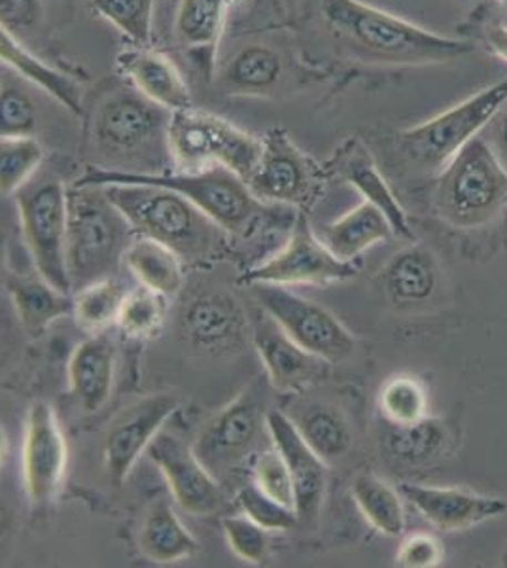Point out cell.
Returning a JSON list of instances; mask_svg holds the SVG:
<instances>
[{"mask_svg":"<svg viewBox=\"0 0 507 568\" xmlns=\"http://www.w3.org/2000/svg\"><path fill=\"white\" fill-rule=\"evenodd\" d=\"M176 409L179 398L174 394H150L112 420L104 438V466L112 484H125L136 460L149 452L150 444Z\"/></svg>","mask_w":507,"mask_h":568,"instance_id":"14","label":"cell"},{"mask_svg":"<svg viewBox=\"0 0 507 568\" xmlns=\"http://www.w3.org/2000/svg\"><path fill=\"white\" fill-rule=\"evenodd\" d=\"M463 29L474 31L476 39L483 42L488 52L507 63V26L495 18L487 7L477 8Z\"/></svg>","mask_w":507,"mask_h":568,"instance_id":"45","label":"cell"},{"mask_svg":"<svg viewBox=\"0 0 507 568\" xmlns=\"http://www.w3.org/2000/svg\"><path fill=\"white\" fill-rule=\"evenodd\" d=\"M139 548L150 561L169 565L195 556L200 544L174 514L173 506L160 500L142 521Z\"/></svg>","mask_w":507,"mask_h":568,"instance_id":"28","label":"cell"},{"mask_svg":"<svg viewBox=\"0 0 507 568\" xmlns=\"http://www.w3.org/2000/svg\"><path fill=\"white\" fill-rule=\"evenodd\" d=\"M187 339L209 353L239 347L249 329V317L237 300L227 294H201L182 313Z\"/></svg>","mask_w":507,"mask_h":568,"instance_id":"20","label":"cell"},{"mask_svg":"<svg viewBox=\"0 0 507 568\" xmlns=\"http://www.w3.org/2000/svg\"><path fill=\"white\" fill-rule=\"evenodd\" d=\"M252 484L276 503L296 510V487L286 460L275 446L257 453L252 460Z\"/></svg>","mask_w":507,"mask_h":568,"instance_id":"40","label":"cell"},{"mask_svg":"<svg viewBox=\"0 0 507 568\" xmlns=\"http://www.w3.org/2000/svg\"><path fill=\"white\" fill-rule=\"evenodd\" d=\"M123 264L142 286H149L165 297H174L182 291L184 260L160 241L136 237L129 245Z\"/></svg>","mask_w":507,"mask_h":568,"instance_id":"31","label":"cell"},{"mask_svg":"<svg viewBox=\"0 0 507 568\" xmlns=\"http://www.w3.org/2000/svg\"><path fill=\"white\" fill-rule=\"evenodd\" d=\"M0 58H2V65L10 67L12 71L45 91L48 95H52L58 103L63 104L74 114L84 112L82 88L77 84V80L55 67L44 63L42 59L29 52L18 37H13L4 29L0 34Z\"/></svg>","mask_w":507,"mask_h":568,"instance_id":"26","label":"cell"},{"mask_svg":"<svg viewBox=\"0 0 507 568\" xmlns=\"http://www.w3.org/2000/svg\"><path fill=\"white\" fill-rule=\"evenodd\" d=\"M37 130V109L26 91L2 84V136H32Z\"/></svg>","mask_w":507,"mask_h":568,"instance_id":"43","label":"cell"},{"mask_svg":"<svg viewBox=\"0 0 507 568\" xmlns=\"http://www.w3.org/2000/svg\"><path fill=\"white\" fill-rule=\"evenodd\" d=\"M321 16L334 39L369 65H444L476 52L471 40L432 33L362 0H321Z\"/></svg>","mask_w":507,"mask_h":568,"instance_id":"1","label":"cell"},{"mask_svg":"<svg viewBox=\"0 0 507 568\" xmlns=\"http://www.w3.org/2000/svg\"><path fill=\"white\" fill-rule=\"evenodd\" d=\"M283 74V61L267 45H246L225 65L222 84L230 93L262 95L273 90Z\"/></svg>","mask_w":507,"mask_h":568,"instance_id":"34","label":"cell"},{"mask_svg":"<svg viewBox=\"0 0 507 568\" xmlns=\"http://www.w3.org/2000/svg\"><path fill=\"white\" fill-rule=\"evenodd\" d=\"M90 7L131 44L150 48L154 42L155 0H90Z\"/></svg>","mask_w":507,"mask_h":568,"instance_id":"36","label":"cell"},{"mask_svg":"<svg viewBox=\"0 0 507 568\" xmlns=\"http://www.w3.org/2000/svg\"><path fill=\"white\" fill-rule=\"evenodd\" d=\"M383 284L394 304H423L430 300L437 286L434 254L423 246H409L399 251L386 264Z\"/></svg>","mask_w":507,"mask_h":568,"instance_id":"29","label":"cell"},{"mask_svg":"<svg viewBox=\"0 0 507 568\" xmlns=\"http://www.w3.org/2000/svg\"><path fill=\"white\" fill-rule=\"evenodd\" d=\"M168 300L169 297L152 291L149 286H136L125 296L118 317V326L125 336L133 339L154 337L165 321Z\"/></svg>","mask_w":507,"mask_h":568,"instance_id":"39","label":"cell"},{"mask_svg":"<svg viewBox=\"0 0 507 568\" xmlns=\"http://www.w3.org/2000/svg\"><path fill=\"white\" fill-rule=\"evenodd\" d=\"M149 459L160 468L171 495L192 516H212L222 510L224 493L219 479L201 463L193 446L179 436L161 430L150 444Z\"/></svg>","mask_w":507,"mask_h":568,"instance_id":"15","label":"cell"},{"mask_svg":"<svg viewBox=\"0 0 507 568\" xmlns=\"http://www.w3.org/2000/svg\"><path fill=\"white\" fill-rule=\"evenodd\" d=\"M252 342L271 385L286 394H300L326 374L329 362L297 345L264 311L252 329Z\"/></svg>","mask_w":507,"mask_h":568,"instance_id":"19","label":"cell"},{"mask_svg":"<svg viewBox=\"0 0 507 568\" xmlns=\"http://www.w3.org/2000/svg\"><path fill=\"white\" fill-rule=\"evenodd\" d=\"M42 16L40 0H0V27L18 37L37 27Z\"/></svg>","mask_w":507,"mask_h":568,"instance_id":"46","label":"cell"},{"mask_svg":"<svg viewBox=\"0 0 507 568\" xmlns=\"http://www.w3.org/2000/svg\"><path fill=\"white\" fill-rule=\"evenodd\" d=\"M169 149L180 171H203L220 165L246 182L262 154V139L225 118L187 106L171 114Z\"/></svg>","mask_w":507,"mask_h":568,"instance_id":"8","label":"cell"},{"mask_svg":"<svg viewBox=\"0 0 507 568\" xmlns=\"http://www.w3.org/2000/svg\"><path fill=\"white\" fill-rule=\"evenodd\" d=\"M260 307L303 349L329 364L347 361L356 349L353 334L326 307L297 296L281 284H251Z\"/></svg>","mask_w":507,"mask_h":568,"instance_id":"10","label":"cell"},{"mask_svg":"<svg viewBox=\"0 0 507 568\" xmlns=\"http://www.w3.org/2000/svg\"><path fill=\"white\" fill-rule=\"evenodd\" d=\"M399 493L432 527L444 532L474 529L507 511L504 498L487 497L460 487L402 484Z\"/></svg>","mask_w":507,"mask_h":568,"instance_id":"17","label":"cell"},{"mask_svg":"<svg viewBox=\"0 0 507 568\" xmlns=\"http://www.w3.org/2000/svg\"><path fill=\"white\" fill-rule=\"evenodd\" d=\"M118 69L136 91L169 112L192 106V93L173 61L150 48L133 45L116 59Z\"/></svg>","mask_w":507,"mask_h":568,"instance_id":"21","label":"cell"},{"mask_svg":"<svg viewBox=\"0 0 507 568\" xmlns=\"http://www.w3.org/2000/svg\"><path fill=\"white\" fill-rule=\"evenodd\" d=\"M449 428L444 420L424 417L413 425L386 423L383 444L388 457L399 465L424 466L442 459L449 446Z\"/></svg>","mask_w":507,"mask_h":568,"instance_id":"30","label":"cell"},{"mask_svg":"<svg viewBox=\"0 0 507 568\" xmlns=\"http://www.w3.org/2000/svg\"><path fill=\"white\" fill-rule=\"evenodd\" d=\"M297 430L307 442L311 449L321 457L326 465L343 459L353 447V430L347 417L339 409L328 404H308L297 415Z\"/></svg>","mask_w":507,"mask_h":568,"instance_id":"32","label":"cell"},{"mask_svg":"<svg viewBox=\"0 0 507 568\" xmlns=\"http://www.w3.org/2000/svg\"><path fill=\"white\" fill-rule=\"evenodd\" d=\"M169 110L135 88H114L91 112L90 139L103 169L129 173H169Z\"/></svg>","mask_w":507,"mask_h":568,"instance_id":"2","label":"cell"},{"mask_svg":"<svg viewBox=\"0 0 507 568\" xmlns=\"http://www.w3.org/2000/svg\"><path fill=\"white\" fill-rule=\"evenodd\" d=\"M128 292L114 277L97 281L74 292L72 315L78 326L90 334H101L112 324H118Z\"/></svg>","mask_w":507,"mask_h":568,"instance_id":"35","label":"cell"},{"mask_svg":"<svg viewBox=\"0 0 507 568\" xmlns=\"http://www.w3.org/2000/svg\"><path fill=\"white\" fill-rule=\"evenodd\" d=\"M136 237L122 211L103 186L69 190L67 270L72 294L88 284L114 277Z\"/></svg>","mask_w":507,"mask_h":568,"instance_id":"4","label":"cell"},{"mask_svg":"<svg viewBox=\"0 0 507 568\" xmlns=\"http://www.w3.org/2000/svg\"><path fill=\"white\" fill-rule=\"evenodd\" d=\"M265 426L256 394L246 388L235 400L222 407L219 414L206 420L193 444L201 463L214 474L222 476L235 470L256 447L257 438Z\"/></svg>","mask_w":507,"mask_h":568,"instance_id":"13","label":"cell"},{"mask_svg":"<svg viewBox=\"0 0 507 568\" xmlns=\"http://www.w3.org/2000/svg\"><path fill=\"white\" fill-rule=\"evenodd\" d=\"M246 184L256 200L297 209L313 200L316 171L292 136L273 128L262 136V154Z\"/></svg>","mask_w":507,"mask_h":568,"instance_id":"12","label":"cell"},{"mask_svg":"<svg viewBox=\"0 0 507 568\" xmlns=\"http://www.w3.org/2000/svg\"><path fill=\"white\" fill-rule=\"evenodd\" d=\"M379 409L385 423L413 425L428 417V394L417 377L392 375L381 387Z\"/></svg>","mask_w":507,"mask_h":568,"instance_id":"37","label":"cell"},{"mask_svg":"<svg viewBox=\"0 0 507 568\" xmlns=\"http://www.w3.org/2000/svg\"><path fill=\"white\" fill-rule=\"evenodd\" d=\"M230 0H182L174 33L205 78L212 77Z\"/></svg>","mask_w":507,"mask_h":568,"instance_id":"24","label":"cell"},{"mask_svg":"<svg viewBox=\"0 0 507 568\" xmlns=\"http://www.w3.org/2000/svg\"><path fill=\"white\" fill-rule=\"evenodd\" d=\"M116 347L104 332L78 343L69 358L71 396L85 414H97L112 396Z\"/></svg>","mask_w":507,"mask_h":568,"instance_id":"22","label":"cell"},{"mask_svg":"<svg viewBox=\"0 0 507 568\" xmlns=\"http://www.w3.org/2000/svg\"><path fill=\"white\" fill-rule=\"evenodd\" d=\"M434 207L456 230L493 224L507 207V169L481 135L437 175Z\"/></svg>","mask_w":507,"mask_h":568,"instance_id":"6","label":"cell"},{"mask_svg":"<svg viewBox=\"0 0 507 568\" xmlns=\"http://www.w3.org/2000/svg\"><path fill=\"white\" fill-rule=\"evenodd\" d=\"M69 447L58 415L48 402H34L27 412L23 439V481L32 504L50 503L63 485Z\"/></svg>","mask_w":507,"mask_h":568,"instance_id":"16","label":"cell"},{"mask_svg":"<svg viewBox=\"0 0 507 568\" xmlns=\"http://www.w3.org/2000/svg\"><path fill=\"white\" fill-rule=\"evenodd\" d=\"M498 4H500L501 8H507V0H498Z\"/></svg>","mask_w":507,"mask_h":568,"instance_id":"48","label":"cell"},{"mask_svg":"<svg viewBox=\"0 0 507 568\" xmlns=\"http://www.w3.org/2000/svg\"><path fill=\"white\" fill-rule=\"evenodd\" d=\"M506 103L507 78L415 128L399 131L398 149L415 169L437 176L468 142L481 135Z\"/></svg>","mask_w":507,"mask_h":568,"instance_id":"7","label":"cell"},{"mask_svg":"<svg viewBox=\"0 0 507 568\" xmlns=\"http://www.w3.org/2000/svg\"><path fill=\"white\" fill-rule=\"evenodd\" d=\"M237 506L241 514L251 517L252 521L262 525L265 530H290L296 527L300 516L294 508L276 503L260 491L256 485H246L237 495Z\"/></svg>","mask_w":507,"mask_h":568,"instance_id":"42","label":"cell"},{"mask_svg":"<svg viewBox=\"0 0 507 568\" xmlns=\"http://www.w3.org/2000/svg\"><path fill=\"white\" fill-rule=\"evenodd\" d=\"M222 530H224L225 542L230 546L233 554L244 562L251 565H262L270 551V538L262 525L252 521L251 517L230 516L222 519Z\"/></svg>","mask_w":507,"mask_h":568,"instance_id":"41","label":"cell"},{"mask_svg":"<svg viewBox=\"0 0 507 568\" xmlns=\"http://www.w3.org/2000/svg\"><path fill=\"white\" fill-rule=\"evenodd\" d=\"M394 235L391 222L379 209L362 201L341 219L334 220L322 233L324 245L345 262H359L372 246L385 243Z\"/></svg>","mask_w":507,"mask_h":568,"instance_id":"25","label":"cell"},{"mask_svg":"<svg viewBox=\"0 0 507 568\" xmlns=\"http://www.w3.org/2000/svg\"><path fill=\"white\" fill-rule=\"evenodd\" d=\"M483 139L488 142L496 158L500 160L501 165L507 169V103L498 110V114L488 123Z\"/></svg>","mask_w":507,"mask_h":568,"instance_id":"47","label":"cell"},{"mask_svg":"<svg viewBox=\"0 0 507 568\" xmlns=\"http://www.w3.org/2000/svg\"><path fill=\"white\" fill-rule=\"evenodd\" d=\"M335 171L364 197V201L385 213L394 235L413 240V230L405 209L392 192L385 176L381 175L379 168L375 165L369 150L362 144V141L351 139L341 146L335 158Z\"/></svg>","mask_w":507,"mask_h":568,"instance_id":"23","label":"cell"},{"mask_svg":"<svg viewBox=\"0 0 507 568\" xmlns=\"http://www.w3.org/2000/svg\"><path fill=\"white\" fill-rule=\"evenodd\" d=\"M359 270V262H345L335 256L324 241L311 230L305 213L297 216L296 226L288 241L278 251L256 267L241 275L243 284H334L353 278Z\"/></svg>","mask_w":507,"mask_h":568,"instance_id":"11","label":"cell"},{"mask_svg":"<svg viewBox=\"0 0 507 568\" xmlns=\"http://www.w3.org/2000/svg\"><path fill=\"white\" fill-rule=\"evenodd\" d=\"M77 186H109V184H149L169 187L195 203L214 222H219L232 240L241 237L252 220L264 207L249 184L230 169L209 168L203 171H169V173H129L114 169L88 168Z\"/></svg>","mask_w":507,"mask_h":568,"instance_id":"5","label":"cell"},{"mask_svg":"<svg viewBox=\"0 0 507 568\" xmlns=\"http://www.w3.org/2000/svg\"><path fill=\"white\" fill-rule=\"evenodd\" d=\"M8 292L21 326L32 337L42 336L50 324L74 310L72 294H64L40 275L8 278Z\"/></svg>","mask_w":507,"mask_h":568,"instance_id":"27","label":"cell"},{"mask_svg":"<svg viewBox=\"0 0 507 568\" xmlns=\"http://www.w3.org/2000/svg\"><path fill=\"white\" fill-rule=\"evenodd\" d=\"M32 262L48 283L72 294L67 270L69 190L53 173H37L13 194Z\"/></svg>","mask_w":507,"mask_h":568,"instance_id":"9","label":"cell"},{"mask_svg":"<svg viewBox=\"0 0 507 568\" xmlns=\"http://www.w3.org/2000/svg\"><path fill=\"white\" fill-rule=\"evenodd\" d=\"M265 428L294 479L300 521H313L318 517L328 487V465L311 449L288 415L267 412Z\"/></svg>","mask_w":507,"mask_h":568,"instance_id":"18","label":"cell"},{"mask_svg":"<svg viewBox=\"0 0 507 568\" xmlns=\"http://www.w3.org/2000/svg\"><path fill=\"white\" fill-rule=\"evenodd\" d=\"M44 149L34 136H2L0 141V181L2 195H13L39 173Z\"/></svg>","mask_w":507,"mask_h":568,"instance_id":"38","label":"cell"},{"mask_svg":"<svg viewBox=\"0 0 507 568\" xmlns=\"http://www.w3.org/2000/svg\"><path fill=\"white\" fill-rule=\"evenodd\" d=\"M354 504L367 524L381 535L398 538L405 530L402 493L375 474H358L351 487Z\"/></svg>","mask_w":507,"mask_h":568,"instance_id":"33","label":"cell"},{"mask_svg":"<svg viewBox=\"0 0 507 568\" xmlns=\"http://www.w3.org/2000/svg\"><path fill=\"white\" fill-rule=\"evenodd\" d=\"M128 219L136 237L171 246L184 262H201L219 254L232 235L195 203L169 187L149 184L103 186Z\"/></svg>","mask_w":507,"mask_h":568,"instance_id":"3","label":"cell"},{"mask_svg":"<svg viewBox=\"0 0 507 568\" xmlns=\"http://www.w3.org/2000/svg\"><path fill=\"white\" fill-rule=\"evenodd\" d=\"M445 549L436 536L428 532H413L399 544L396 567L434 568L444 562Z\"/></svg>","mask_w":507,"mask_h":568,"instance_id":"44","label":"cell"}]
</instances>
